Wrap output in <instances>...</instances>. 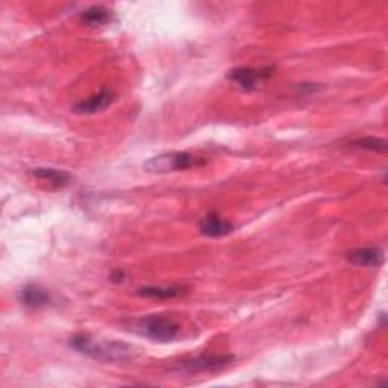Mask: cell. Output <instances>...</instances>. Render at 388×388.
Masks as SVG:
<instances>
[{
    "mask_svg": "<svg viewBox=\"0 0 388 388\" xmlns=\"http://www.w3.org/2000/svg\"><path fill=\"white\" fill-rule=\"evenodd\" d=\"M187 293L185 287H143L138 290L140 296L153 297V299H173Z\"/></svg>",
    "mask_w": 388,
    "mask_h": 388,
    "instance_id": "7c38bea8",
    "label": "cell"
},
{
    "mask_svg": "<svg viewBox=\"0 0 388 388\" xmlns=\"http://www.w3.org/2000/svg\"><path fill=\"white\" fill-rule=\"evenodd\" d=\"M232 229V223L223 220L217 213H210L208 215H205L201 222V232L206 237H224L231 233Z\"/></svg>",
    "mask_w": 388,
    "mask_h": 388,
    "instance_id": "ba28073f",
    "label": "cell"
},
{
    "mask_svg": "<svg viewBox=\"0 0 388 388\" xmlns=\"http://www.w3.org/2000/svg\"><path fill=\"white\" fill-rule=\"evenodd\" d=\"M275 69L273 67H261V69H254L247 66H241L232 69L228 78L232 82H236L241 89L245 92H252L259 87L261 82H264L266 79L273 75Z\"/></svg>",
    "mask_w": 388,
    "mask_h": 388,
    "instance_id": "5b68a950",
    "label": "cell"
},
{
    "mask_svg": "<svg viewBox=\"0 0 388 388\" xmlns=\"http://www.w3.org/2000/svg\"><path fill=\"white\" fill-rule=\"evenodd\" d=\"M205 164V159L197 158L188 152H171L162 153V155L149 159L144 164V168L150 171V173H170V171L188 170L192 167H201Z\"/></svg>",
    "mask_w": 388,
    "mask_h": 388,
    "instance_id": "3957f363",
    "label": "cell"
},
{
    "mask_svg": "<svg viewBox=\"0 0 388 388\" xmlns=\"http://www.w3.org/2000/svg\"><path fill=\"white\" fill-rule=\"evenodd\" d=\"M31 173L35 178L49 180V182L52 185H55L57 188L66 187L70 182V175L67 173V171H64V170L50 168V167H38V168H34Z\"/></svg>",
    "mask_w": 388,
    "mask_h": 388,
    "instance_id": "8fae6325",
    "label": "cell"
},
{
    "mask_svg": "<svg viewBox=\"0 0 388 388\" xmlns=\"http://www.w3.org/2000/svg\"><path fill=\"white\" fill-rule=\"evenodd\" d=\"M19 299L24 306H28V308H41V306H46L50 303L52 297L44 288L29 284L20 292Z\"/></svg>",
    "mask_w": 388,
    "mask_h": 388,
    "instance_id": "9c48e42d",
    "label": "cell"
},
{
    "mask_svg": "<svg viewBox=\"0 0 388 388\" xmlns=\"http://www.w3.org/2000/svg\"><path fill=\"white\" fill-rule=\"evenodd\" d=\"M114 101H115V94L111 92V89L103 88L99 93L76 103L73 106V111L76 114H96L103 111L105 108L110 106Z\"/></svg>",
    "mask_w": 388,
    "mask_h": 388,
    "instance_id": "8992f818",
    "label": "cell"
},
{
    "mask_svg": "<svg viewBox=\"0 0 388 388\" xmlns=\"http://www.w3.org/2000/svg\"><path fill=\"white\" fill-rule=\"evenodd\" d=\"M352 148L363 149V150H372L378 153H384L387 150V141L376 137H363L350 143Z\"/></svg>",
    "mask_w": 388,
    "mask_h": 388,
    "instance_id": "4fadbf2b",
    "label": "cell"
},
{
    "mask_svg": "<svg viewBox=\"0 0 388 388\" xmlns=\"http://www.w3.org/2000/svg\"><path fill=\"white\" fill-rule=\"evenodd\" d=\"M236 357L233 355H201L192 359H185L182 363H179L175 368L184 373H211L219 372L224 367L233 363Z\"/></svg>",
    "mask_w": 388,
    "mask_h": 388,
    "instance_id": "277c9868",
    "label": "cell"
},
{
    "mask_svg": "<svg viewBox=\"0 0 388 388\" xmlns=\"http://www.w3.org/2000/svg\"><path fill=\"white\" fill-rule=\"evenodd\" d=\"M350 264L361 267H379L384 263V252L379 247H361L346 255Z\"/></svg>",
    "mask_w": 388,
    "mask_h": 388,
    "instance_id": "52a82bcc",
    "label": "cell"
},
{
    "mask_svg": "<svg viewBox=\"0 0 388 388\" xmlns=\"http://www.w3.org/2000/svg\"><path fill=\"white\" fill-rule=\"evenodd\" d=\"M111 20V11L103 6H92L80 13V22L89 28H99Z\"/></svg>",
    "mask_w": 388,
    "mask_h": 388,
    "instance_id": "30bf717a",
    "label": "cell"
},
{
    "mask_svg": "<svg viewBox=\"0 0 388 388\" xmlns=\"http://www.w3.org/2000/svg\"><path fill=\"white\" fill-rule=\"evenodd\" d=\"M70 346L80 354L92 357L94 359H103V361H124L128 359L132 354V350L124 343L117 341H96L92 337L85 336V333H79L70 340Z\"/></svg>",
    "mask_w": 388,
    "mask_h": 388,
    "instance_id": "6da1fadb",
    "label": "cell"
},
{
    "mask_svg": "<svg viewBox=\"0 0 388 388\" xmlns=\"http://www.w3.org/2000/svg\"><path fill=\"white\" fill-rule=\"evenodd\" d=\"M135 331L153 341L168 343L179 337L180 326L164 315H146L135 322Z\"/></svg>",
    "mask_w": 388,
    "mask_h": 388,
    "instance_id": "7a4b0ae2",
    "label": "cell"
}]
</instances>
